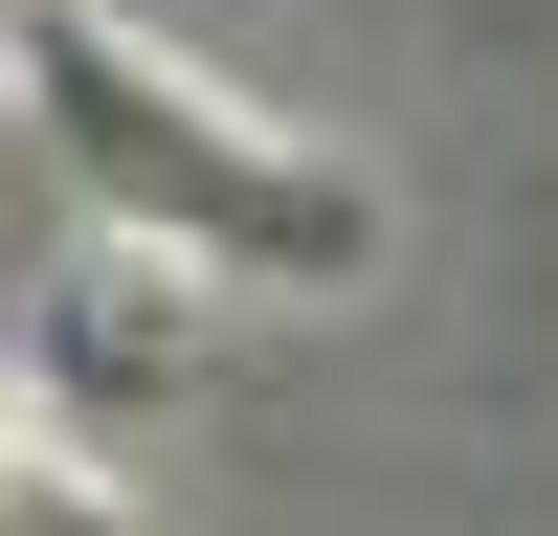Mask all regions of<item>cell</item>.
Wrapping results in <instances>:
<instances>
[{
	"instance_id": "6da1fadb",
	"label": "cell",
	"mask_w": 558,
	"mask_h": 536,
	"mask_svg": "<svg viewBox=\"0 0 558 536\" xmlns=\"http://www.w3.org/2000/svg\"><path fill=\"white\" fill-rule=\"evenodd\" d=\"M0 68H23V134L68 157V202L112 223V246L202 268V291H357V268H380V179H357L336 134L246 112L223 68H179L157 23L23 0V23H0Z\"/></svg>"
},
{
	"instance_id": "7a4b0ae2",
	"label": "cell",
	"mask_w": 558,
	"mask_h": 536,
	"mask_svg": "<svg viewBox=\"0 0 558 536\" xmlns=\"http://www.w3.org/2000/svg\"><path fill=\"white\" fill-rule=\"evenodd\" d=\"M179 291H202V268H157V246H68V268H23V291H0V380H23V425L112 470V447L179 402V357H202V336H179Z\"/></svg>"
},
{
	"instance_id": "3957f363",
	"label": "cell",
	"mask_w": 558,
	"mask_h": 536,
	"mask_svg": "<svg viewBox=\"0 0 558 536\" xmlns=\"http://www.w3.org/2000/svg\"><path fill=\"white\" fill-rule=\"evenodd\" d=\"M0 23H23V0H0Z\"/></svg>"
}]
</instances>
